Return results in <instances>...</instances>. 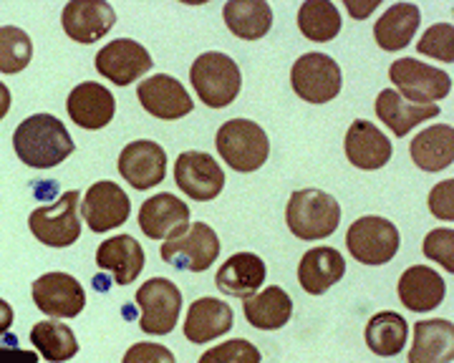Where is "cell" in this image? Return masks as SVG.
Segmentation results:
<instances>
[{"instance_id": "cell-1", "label": "cell", "mask_w": 454, "mask_h": 363, "mask_svg": "<svg viewBox=\"0 0 454 363\" xmlns=\"http://www.w3.org/2000/svg\"><path fill=\"white\" fill-rule=\"evenodd\" d=\"M18 159L33 169H51L74 154V139L61 119L53 114H33L23 119L13 132Z\"/></svg>"}, {"instance_id": "cell-2", "label": "cell", "mask_w": 454, "mask_h": 363, "mask_svg": "<svg viewBox=\"0 0 454 363\" xmlns=\"http://www.w3.org/2000/svg\"><path fill=\"white\" fill-rule=\"evenodd\" d=\"M286 222L298 240H306V243L324 240L339 230L340 205L333 195H328L324 189H316V187L298 189L288 199Z\"/></svg>"}, {"instance_id": "cell-3", "label": "cell", "mask_w": 454, "mask_h": 363, "mask_svg": "<svg viewBox=\"0 0 454 363\" xmlns=\"http://www.w3.org/2000/svg\"><path fill=\"white\" fill-rule=\"evenodd\" d=\"M190 81L205 106L225 109L238 99L240 86H243V73L230 56L220 50H207L197 56V61L190 68Z\"/></svg>"}, {"instance_id": "cell-4", "label": "cell", "mask_w": 454, "mask_h": 363, "mask_svg": "<svg viewBox=\"0 0 454 363\" xmlns=\"http://www.w3.org/2000/svg\"><path fill=\"white\" fill-rule=\"evenodd\" d=\"M215 147L220 151L223 162H227V166H232L235 172H243V174L258 172L260 166L268 162V154H270L268 134L250 119L225 121L217 129Z\"/></svg>"}, {"instance_id": "cell-5", "label": "cell", "mask_w": 454, "mask_h": 363, "mask_svg": "<svg viewBox=\"0 0 454 363\" xmlns=\"http://www.w3.org/2000/svg\"><path fill=\"white\" fill-rule=\"evenodd\" d=\"M79 205H82V192L71 189L53 205L35 207L28 217V228L33 237L49 248H68L82 237V215H79Z\"/></svg>"}, {"instance_id": "cell-6", "label": "cell", "mask_w": 454, "mask_h": 363, "mask_svg": "<svg viewBox=\"0 0 454 363\" xmlns=\"http://www.w3.org/2000/svg\"><path fill=\"white\" fill-rule=\"evenodd\" d=\"M399 230L387 217L366 215L346 232V248L361 265H387L399 252Z\"/></svg>"}, {"instance_id": "cell-7", "label": "cell", "mask_w": 454, "mask_h": 363, "mask_svg": "<svg viewBox=\"0 0 454 363\" xmlns=\"http://www.w3.org/2000/svg\"><path fill=\"white\" fill-rule=\"evenodd\" d=\"M391 83L396 86L394 91L402 99L411 104H434L450 97L452 91V76L444 73L442 68L429 66L417 58H399L389 68Z\"/></svg>"}, {"instance_id": "cell-8", "label": "cell", "mask_w": 454, "mask_h": 363, "mask_svg": "<svg viewBox=\"0 0 454 363\" xmlns=\"http://www.w3.org/2000/svg\"><path fill=\"white\" fill-rule=\"evenodd\" d=\"M220 255V237L205 222H192L177 237L164 240L162 260L177 270L187 273H205Z\"/></svg>"}, {"instance_id": "cell-9", "label": "cell", "mask_w": 454, "mask_h": 363, "mask_svg": "<svg viewBox=\"0 0 454 363\" xmlns=\"http://www.w3.org/2000/svg\"><path fill=\"white\" fill-rule=\"evenodd\" d=\"M293 91L309 104H328L340 94V66L325 53H303L291 68Z\"/></svg>"}, {"instance_id": "cell-10", "label": "cell", "mask_w": 454, "mask_h": 363, "mask_svg": "<svg viewBox=\"0 0 454 363\" xmlns=\"http://www.w3.org/2000/svg\"><path fill=\"white\" fill-rule=\"evenodd\" d=\"M137 305L142 311L139 328L149 336H167L182 313V290L167 278H152L137 290Z\"/></svg>"}, {"instance_id": "cell-11", "label": "cell", "mask_w": 454, "mask_h": 363, "mask_svg": "<svg viewBox=\"0 0 454 363\" xmlns=\"http://www.w3.org/2000/svg\"><path fill=\"white\" fill-rule=\"evenodd\" d=\"M177 187L195 202H210L225 187V172L207 151H182L175 162Z\"/></svg>"}, {"instance_id": "cell-12", "label": "cell", "mask_w": 454, "mask_h": 363, "mask_svg": "<svg viewBox=\"0 0 454 363\" xmlns=\"http://www.w3.org/2000/svg\"><path fill=\"white\" fill-rule=\"evenodd\" d=\"M82 215L89 230L109 232L129 220L131 202L116 182H94L82 199Z\"/></svg>"}, {"instance_id": "cell-13", "label": "cell", "mask_w": 454, "mask_h": 363, "mask_svg": "<svg viewBox=\"0 0 454 363\" xmlns=\"http://www.w3.org/2000/svg\"><path fill=\"white\" fill-rule=\"evenodd\" d=\"M94 66L106 81L116 83V86H129V83L139 81L146 71L154 66V61L142 43H137L131 38H119L98 50Z\"/></svg>"}, {"instance_id": "cell-14", "label": "cell", "mask_w": 454, "mask_h": 363, "mask_svg": "<svg viewBox=\"0 0 454 363\" xmlns=\"http://www.w3.org/2000/svg\"><path fill=\"white\" fill-rule=\"evenodd\" d=\"M137 99L146 114L162 121H177L182 116L192 114L195 109V101L187 94V89L169 73H157L139 83Z\"/></svg>"}, {"instance_id": "cell-15", "label": "cell", "mask_w": 454, "mask_h": 363, "mask_svg": "<svg viewBox=\"0 0 454 363\" xmlns=\"http://www.w3.org/2000/svg\"><path fill=\"white\" fill-rule=\"evenodd\" d=\"M33 303L51 318H76L86 305L82 282L68 273H46L33 282Z\"/></svg>"}, {"instance_id": "cell-16", "label": "cell", "mask_w": 454, "mask_h": 363, "mask_svg": "<svg viewBox=\"0 0 454 363\" xmlns=\"http://www.w3.org/2000/svg\"><path fill=\"white\" fill-rule=\"evenodd\" d=\"M119 174L124 182H129L134 189H152L160 182H164L167 174V151L162 144L149 142V139H139V142H129L119 154Z\"/></svg>"}, {"instance_id": "cell-17", "label": "cell", "mask_w": 454, "mask_h": 363, "mask_svg": "<svg viewBox=\"0 0 454 363\" xmlns=\"http://www.w3.org/2000/svg\"><path fill=\"white\" fill-rule=\"evenodd\" d=\"M66 35L76 43H97L116 23V13L106 0H71L61 13Z\"/></svg>"}, {"instance_id": "cell-18", "label": "cell", "mask_w": 454, "mask_h": 363, "mask_svg": "<svg viewBox=\"0 0 454 363\" xmlns=\"http://www.w3.org/2000/svg\"><path fill=\"white\" fill-rule=\"evenodd\" d=\"M139 228L149 240H172L190 228V207L177 195H154L139 210Z\"/></svg>"}, {"instance_id": "cell-19", "label": "cell", "mask_w": 454, "mask_h": 363, "mask_svg": "<svg viewBox=\"0 0 454 363\" xmlns=\"http://www.w3.org/2000/svg\"><path fill=\"white\" fill-rule=\"evenodd\" d=\"M66 112L76 127L97 132V129H104L114 119L116 99L106 86L97 81H83L68 94Z\"/></svg>"}, {"instance_id": "cell-20", "label": "cell", "mask_w": 454, "mask_h": 363, "mask_svg": "<svg viewBox=\"0 0 454 363\" xmlns=\"http://www.w3.org/2000/svg\"><path fill=\"white\" fill-rule=\"evenodd\" d=\"M343 149H346V159L356 169H366V172L389 165L391 151H394L389 136L366 119H356L348 127Z\"/></svg>"}, {"instance_id": "cell-21", "label": "cell", "mask_w": 454, "mask_h": 363, "mask_svg": "<svg viewBox=\"0 0 454 363\" xmlns=\"http://www.w3.org/2000/svg\"><path fill=\"white\" fill-rule=\"evenodd\" d=\"M399 300L404 303L411 313H429L442 305V300L447 296V285L444 278L437 270H432L429 265H411L406 267L399 278Z\"/></svg>"}, {"instance_id": "cell-22", "label": "cell", "mask_w": 454, "mask_h": 363, "mask_svg": "<svg viewBox=\"0 0 454 363\" xmlns=\"http://www.w3.org/2000/svg\"><path fill=\"white\" fill-rule=\"evenodd\" d=\"M265 275H268V267H265L260 255H255V252H235L232 258H227L225 263L220 265V270L215 275V285L225 296L247 300L262 288Z\"/></svg>"}, {"instance_id": "cell-23", "label": "cell", "mask_w": 454, "mask_h": 363, "mask_svg": "<svg viewBox=\"0 0 454 363\" xmlns=\"http://www.w3.org/2000/svg\"><path fill=\"white\" fill-rule=\"evenodd\" d=\"M145 250L131 235H116L104 240L97 250V265L101 270L112 273L114 282L129 285L145 270Z\"/></svg>"}, {"instance_id": "cell-24", "label": "cell", "mask_w": 454, "mask_h": 363, "mask_svg": "<svg viewBox=\"0 0 454 363\" xmlns=\"http://www.w3.org/2000/svg\"><path fill=\"white\" fill-rule=\"evenodd\" d=\"M232 330V308L220 297H197L187 311L184 336L190 344H210Z\"/></svg>"}, {"instance_id": "cell-25", "label": "cell", "mask_w": 454, "mask_h": 363, "mask_svg": "<svg viewBox=\"0 0 454 363\" xmlns=\"http://www.w3.org/2000/svg\"><path fill=\"white\" fill-rule=\"evenodd\" d=\"M346 263L336 248H313L298 263V282L309 296H324L343 281Z\"/></svg>"}, {"instance_id": "cell-26", "label": "cell", "mask_w": 454, "mask_h": 363, "mask_svg": "<svg viewBox=\"0 0 454 363\" xmlns=\"http://www.w3.org/2000/svg\"><path fill=\"white\" fill-rule=\"evenodd\" d=\"M454 326L444 318L414 323V341L409 348V363H452Z\"/></svg>"}, {"instance_id": "cell-27", "label": "cell", "mask_w": 454, "mask_h": 363, "mask_svg": "<svg viewBox=\"0 0 454 363\" xmlns=\"http://www.w3.org/2000/svg\"><path fill=\"white\" fill-rule=\"evenodd\" d=\"M376 116L389 127L394 136L402 139L422 121L439 116V106L437 104H411L402 99L394 89H384L376 97Z\"/></svg>"}, {"instance_id": "cell-28", "label": "cell", "mask_w": 454, "mask_h": 363, "mask_svg": "<svg viewBox=\"0 0 454 363\" xmlns=\"http://www.w3.org/2000/svg\"><path fill=\"white\" fill-rule=\"evenodd\" d=\"M422 13L414 3H396L384 11V16L376 20L373 26V38L379 43V49L402 50L411 43L414 34L419 31Z\"/></svg>"}, {"instance_id": "cell-29", "label": "cell", "mask_w": 454, "mask_h": 363, "mask_svg": "<svg viewBox=\"0 0 454 363\" xmlns=\"http://www.w3.org/2000/svg\"><path fill=\"white\" fill-rule=\"evenodd\" d=\"M411 162L424 172H442L454 162V129L452 124L427 127L411 139Z\"/></svg>"}, {"instance_id": "cell-30", "label": "cell", "mask_w": 454, "mask_h": 363, "mask_svg": "<svg viewBox=\"0 0 454 363\" xmlns=\"http://www.w3.org/2000/svg\"><path fill=\"white\" fill-rule=\"evenodd\" d=\"M245 318L253 328L258 330H278L283 328L293 315V300L291 296L278 288V285H268L258 290L255 296H250L243 303Z\"/></svg>"}, {"instance_id": "cell-31", "label": "cell", "mask_w": 454, "mask_h": 363, "mask_svg": "<svg viewBox=\"0 0 454 363\" xmlns=\"http://www.w3.org/2000/svg\"><path fill=\"white\" fill-rule=\"evenodd\" d=\"M223 16L230 34L243 41H260L273 28V8L265 0H227Z\"/></svg>"}, {"instance_id": "cell-32", "label": "cell", "mask_w": 454, "mask_h": 363, "mask_svg": "<svg viewBox=\"0 0 454 363\" xmlns=\"http://www.w3.org/2000/svg\"><path fill=\"white\" fill-rule=\"evenodd\" d=\"M364 338H366V346L376 356H399L406 346V338H409V323L404 321V315H399L396 311H384V313H376L366 323L364 330Z\"/></svg>"}, {"instance_id": "cell-33", "label": "cell", "mask_w": 454, "mask_h": 363, "mask_svg": "<svg viewBox=\"0 0 454 363\" xmlns=\"http://www.w3.org/2000/svg\"><path fill=\"white\" fill-rule=\"evenodd\" d=\"M31 344L49 363H66L79 353V341L74 330L59 321H41L31 328Z\"/></svg>"}, {"instance_id": "cell-34", "label": "cell", "mask_w": 454, "mask_h": 363, "mask_svg": "<svg viewBox=\"0 0 454 363\" xmlns=\"http://www.w3.org/2000/svg\"><path fill=\"white\" fill-rule=\"evenodd\" d=\"M298 28L313 43H328L340 31V13L331 0H306L298 11Z\"/></svg>"}, {"instance_id": "cell-35", "label": "cell", "mask_w": 454, "mask_h": 363, "mask_svg": "<svg viewBox=\"0 0 454 363\" xmlns=\"http://www.w3.org/2000/svg\"><path fill=\"white\" fill-rule=\"evenodd\" d=\"M31 35L16 26H0V73H18L31 64Z\"/></svg>"}, {"instance_id": "cell-36", "label": "cell", "mask_w": 454, "mask_h": 363, "mask_svg": "<svg viewBox=\"0 0 454 363\" xmlns=\"http://www.w3.org/2000/svg\"><path fill=\"white\" fill-rule=\"evenodd\" d=\"M258 346H253L247 338H232L227 344L210 348L200 356L197 363H260Z\"/></svg>"}, {"instance_id": "cell-37", "label": "cell", "mask_w": 454, "mask_h": 363, "mask_svg": "<svg viewBox=\"0 0 454 363\" xmlns=\"http://www.w3.org/2000/svg\"><path fill=\"white\" fill-rule=\"evenodd\" d=\"M417 50L424 56H432L444 64H454V28L452 23H437L427 28L422 41L417 43Z\"/></svg>"}, {"instance_id": "cell-38", "label": "cell", "mask_w": 454, "mask_h": 363, "mask_svg": "<svg viewBox=\"0 0 454 363\" xmlns=\"http://www.w3.org/2000/svg\"><path fill=\"white\" fill-rule=\"evenodd\" d=\"M422 252L439 263L447 273H454V230L452 228H439L432 230L422 243Z\"/></svg>"}, {"instance_id": "cell-39", "label": "cell", "mask_w": 454, "mask_h": 363, "mask_svg": "<svg viewBox=\"0 0 454 363\" xmlns=\"http://www.w3.org/2000/svg\"><path fill=\"white\" fill-rule=\"evenodd\" d=\"M429 212L444 220V222H452L454 220V180L439 182L437 187L429 192Z\"/></svg>"}, {"instance_id": "cell-40", "label": "cell", "mask_w": 454, "mask_h": 363, "mask_svg": "<svg viewBox=\"0 0 454 363\" xmlns=\"http://www.w3.org/2000/svg\"><path fill=\"white\" fill-rule=\"evenodd\" d=\"M121 363H177L169 348L160 346V344H134V346L124 353Z\"/></svg>"}, {"instance_id": "cell-41", "label": "cell", "mask_w": 454, "mask_h": 363, "mask_svg": "<svg viewBox=\"0 0 454 363\" xmlns=\"http://www.w3.org/2000/svg\"><path fill=\"white\" fill-rule=\"evenodd\" d=\"M38 353L35 351H23L16 346V338H11L8 344L0 346V363H38Z\"/></svg>"}, {"instance_id": "cell-42", "label": "cell", "mask_w": 454, "mask_h": 363, "mask_svg": "<svg viewBox=\"0 0 454 363\" xmlns=\"http://www.w3.org/2000/svg\"><path fill=\"white\" fill-rule=\"evenodd\" d=\"M13 318H16V313H13V308H11V303H5V300L0 297V338L11 330Z\"/></svg>"}, {"instance_id": "cell-43", "label": "cell", "mask_w": 454, "mask_h": 363, "mask_svg": "<svg viewBox=\"0 0 454 363\" xmlns=\"http://www.w3.org/2000/svg\"><path fill=\"white\" fill-rule=\"evenodd\" d=\"M346 8H348V13L356 18V20H364L369 13H373V11L379 8V3L372 0V3H366V5H356L354 0H346Z\"/></svg>"}, {"instance_id": "cell-44", "label": "cell", "mask_w": 454, "mask_h": 363, "mask_svg": "<svg viewBox=\"0 0 454 363\" xmlns=\"http://www.w3.org/2000/svg\"><path fill=\"white\" fill-rule=\"evenodd\" d=\"M8 112H11V91L5 83L0 81V119H5Z\"/></svg>"}]
</instances>
